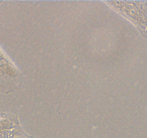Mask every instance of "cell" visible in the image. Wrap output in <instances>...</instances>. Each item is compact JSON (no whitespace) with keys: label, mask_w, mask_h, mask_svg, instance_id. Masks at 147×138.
Wrapping results in <instances>:
<instances>
[{"label":"cell","mask_w":147,"mask_h":138,"mask_svg":"<svg viewBox=\"0 0 147 138\" xmlns=\"http://www.w3.org/2000/svg\"><path fill=\"white\" fill-rule=\"evenodd\" d=\"M17 74L18 72L14 65L0 50V76L9 78H14L17 77Z\"/></svg>","instance_id":"obj_1"},{"label":"cell","mask_w":147,"mask_h":138,"mask_svg":"<svg viewBox=\"0 0 147 138\" xmlns=\"http://www.w3.org/2000/svg\"><path fill=\"white\" fill-rule=\"evenodd\" d=\"M14 124L11 121L6 119H0V132H7V130L12 129Z\"/></svg>","instance_id":"obj_2"},{"label":"cell","mask_w":147,"mask_h":138,"mask_svg":"<svg viewBox=\"0 0 147 138\" xmlns=\"http://www.w3.org/2000/svg\"><path fill=\"white\" fill-rule=\"evenodd\" d=\"M11 138H22V137H13Z\"/></svg>","instance_id":"obj_3"}]
</instances>
